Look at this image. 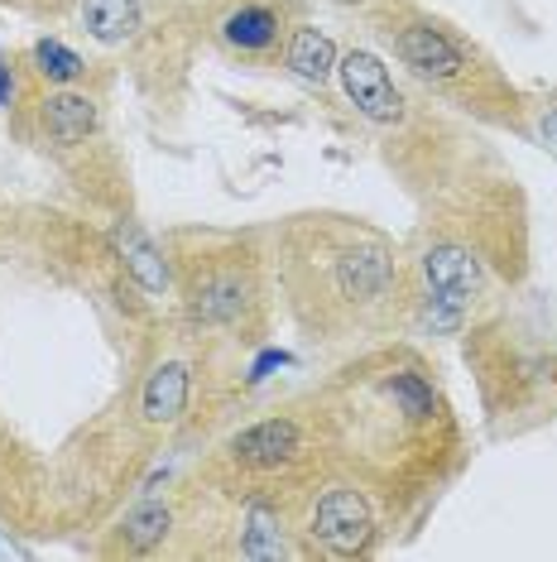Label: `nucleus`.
I'll use <instances>...</instances> for the list:
<instances>
[{"instance_id": "f8f14e48", "label": "nucleus", "mask_w": 557, "mask_h": 562, "mask_svg": "<svg viewBox=\"0 0 557 562\" xmlns=\"http://www.w3.org/2000/svg\"><path fill=\"white\" fill-rule=\"evenodd\" d=\"M187 390H193V375H187L183 361H163L155 375L145 380V418L149 424H173V418L187 408Z\"/></svg>"}, {"instance_id": "0eeeda50", "label": "nucleus", "mask_w": 557, "mask_h": 562, "mask_svg": "<svg viewBox=\"0 0 557 562\" xmlns=\"http://www.w3.org/2000/svg\"><path fill=\"white\" fill-rule=\"evenodd\" d=\"M255 289H250L246 270L236 265H221V270H207L193 284V313L202 323H240V313L250 308Z\"/></svg>"}, {"instance_id": "f03ea898", "label": "nucleus", "mask_w": 557, "mask_h": 562, "mask_svg": "<svg viewBox=\"0 0 557 562\" xmlns=\"http://www.w3.org/2000/svg\"><path fill=\"white\" fill-rule=\"evenodd\" d=\"M332 284L341 303L365 308V303L385 299L389 284H395V255H389V246L379 236L356 232L332 255Z\"/></svg>"}, {"instance_id": "423d86ee", "label": "nucleus", "mask_w": 557, "mask_h": 562, "mask_svg": "<svg viewBox=\"0 0 557 562\" xmlns=\"http://www.w3.org/2000/svg\"><path fill=\"white\" fill-rule=\"evenodd\" d=\"M298 452H303V432L294 418H264V424L231 438V457L240 467H255V471H278V467L298 462Z\"/></svg>"}, {"instance_id": "2eb2a0df", "label": "nucleus", "mask_w": 557, "mask_h": 562, "mask_svg": "<svg viewBox=\"0 0 557 562\" xmlns=\"http://www.w3.org/2000/svg\"><path fill=\"white\" fill-rule=\"evenodd\" d=\"M240 558H284V539H278V515L270 505L246 509V529H240Z\"/></svg>"}, {"instance_id": "9b49d317", "label": "nucleus", "mask_w": 557, "mask_h": 562, "mask_svg": "<svg viewBox=\"0 0 557 562\" xmlns=\"http://www.w3.org/2000/svg\"><path fill=\"white\" fill-rule=\"evenodd\" d=\"M44 131L54 145H82L96 131V101L82 92H54L44 101Z\"/></svg>"}, {"instance_id": "ddd939ff", "label": "nucleus", "mask_w": 557, "mask_h": 562, "mask_svg": "<svg viewBox=\"0 0 557 562\" xmlns=\"http://www.w3.org/2000/svg\"><path fill=\"white\" fill-rule=\"evenodd\" d=\"M78 15H82V30L96 44H125V40H135L145 5L139 0H82Z\"/></svg>"}, {"instance_id": "6e6552de", "label": "nucleus", "mask_w": 557, "mask_h": 562, "mask_svg": "<svg viewBox=\"0 0 557 562\" xmlns=\"http://www.w3.org/2000/svg\"><path fill=\"white\" fill-rule=\"evenodd\" d=\"M284 40V15L264 0H246L221 20V44H231L236 54H270Z\"/></svg>"}, {"instance_id": "20e7f679", "label": "nucleus", "mask_w": 557, "mask_h": 562, "mask_svg": "<svg viewBox=\"0 0 557 562\" xmlns=\"http://www.w3.org/2000/svg\"><path fill=\"white\" fill-rule=\"evenodd\" d=\"M337 78H341V87H346L351 106H356L371 125H403V116H409L395 78H389V68H385V58L371 54V48H351V54H341Z\"/></svg>"}, {"instance_id": "9d476101", "label": "nucleus", "mask_w": 557, "mask_h": 562, "mask_svg": "<svg viewBox=\"0 0 557 562\" xmlns=\"http://www.w3.org/2000/svg\"><path fill=\"white\" fill-rule=\"evenodd\" d=\"M284 63H288V72H294V78L322 87V82H332V72H337V44L327 40L318 24H298V30L288 34Z\"/></svg>"}, {"instance_id": "6ab92c4d", "label": "nucleus", "mask_w": 557, "mask_h": 562, "mask_svg": "<svg viewBox=\"0 0 557 562\" xmlns=\"http://www.w3.org/2000/svg\"><path fill=\"white\" fill-rule=\"evenodd\" d=\"M10 97H15V82H10V68H0V106H10Z\"/></svg>"}, {"instance_id": "a211bd4d", "label": "nucleus", "mask_w": 557, "mask_h": 562, "mask_svg": "<svg viewBox=\"0 0 557 562\" xmlns=\"http://www.w3.org/2000/svg\"><path fill=\"white\" fill-rule=\"evenodd\" d=\"M543 135H548V145H557V106L543 111Z\"/></svg>"}, {"instance_id": "39448f33", "label": "nucleus", "mask_w": 557, "mask_h": 562, "mask_svg": "<svg viewBox=\"0 0 557 562\" xmlns=\"http://www.w3.org/2000/svg\"><path fill=\"white\" fill-rule=\"evenodd\" d=\"M395 54L403 58V68H413L423 82H457L466 78V48L452 40L447 30L428 20H413V24H399L395 34Z\"/></svg>"}, {"instance_id": "4468645a", "label": "nucleus", "mask_w": 557, "mask_h": 562, "mask_svg": "<svg viewBox=\"0 0 557 562\" xmlns=\"http://www.w3.org/2000/svg\"><path fill=\"white\" fill-rule=\"evenodd\" d=\"M379 390L403 408V418H413V424H433L437 394H433V385H428V375H418V370H389V375L379 380Z\"/></svg>"}, {"instance_id": "7ed1b4c3", "label": "nucleus", "mask_w": 557, "mask_h": 562, "mask_svg": "<svg viewBox=\"0 0 557 562\" xmlns=\"http://www.w3.org/2000/svg\"><path fill=\"white\" fill-rule=\"evenodd\" d=\"M312 533H318V543L332 548L337 558L365 553L375 539L371 501H365L356 485H327L318 495V505H312Z\"/></svg>"}, {"instance_id": "1a4fd4ad", "label": "nucleus", "mask_w": 557, "mask_h": 562, "mask_svg": "<svg viewBox=\"0 0 557 562\" xmlns=\"http://www.w3.org/2000/svg\"><path fill=\"white\" fill-rule=\"evenodd\" d=\"M111 240H116V250L125 260V274H130L139 289H145V293H163V289H169V265H163L159 246L139 232L135 222H121L116 232H111Z\"/></svg>"}, {"instance_id": "f3484780", "label": "nucleus", "mask_w": 557, "mask_h": 562, "mask_svg": "<svg viewBox=\"0 0 557 562\" xmlns=\"http://www.w3.org/2000/svg\"><path fill=\"white\" fill-rule=\"evenodd\" d=\"M169 524H173L169 505H135L121 529H125V539H130V548H155L163 533H169Z\"/></svg>"}, {"instance_id": "f257e3e1", "label": "nucleus", "mask_w": 557, "mask_h": 562, "mask_svg": "<svg viewBox=\"0 0 557 562\" xmlns=\"http://www.w3.org/2000/svg\"><path fill=\"white\" fill-rule=\"evenodd\" d=\"M418 274H423V317L433 331H457L486 289V265L462 240H433L418 260Z\"/></svg>"}, {"instance_id": "dca6fc26", "label": "nucleus", "mask_w": 557, "mask_h": 562, "mask_svg": "<svg viewBox=\"0 0 557 562\" xmlns=\"http://www.w3.org/2000/svg\"><path fill=\"white\" fill-rule=\"evenodd\" d=\"M34 63H39V78L44 82H58V87L78 82L82 68H87V63L72 54L68 44H58V40H39V44H34Z\"/></svg>"}]
</instances>
